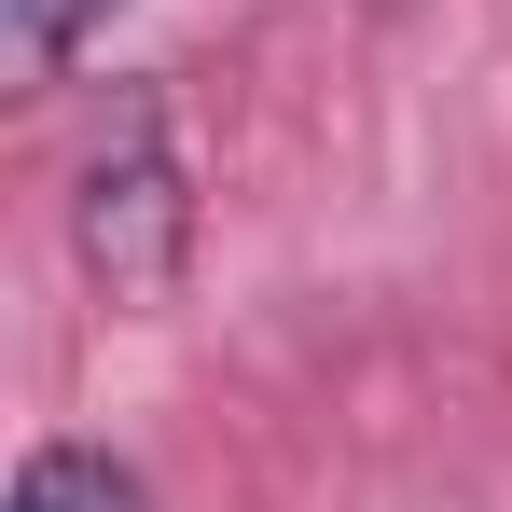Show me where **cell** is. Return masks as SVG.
<instances>
[{
	"instance_id": "cell-2",
	"label": "cell",
	"mask_w": 512,
	"mask_h": 512,
	"mask_svg": "<svg viewBox=\"0 0 512 512\" xmlns=\"http://www.w3.org/2000/svg\"><path fill=\"white\" fill-rule=\"evenodd\" d=\"M14 512H153V499H139L125 457H97V443H42V457L14 471Z\"/></svg>"
},
{
	"instance_id": "cell-3",
	"label": "cell",
	"mask_w": 512,
	"mask_h": 512,
	"mask_svg": "<svg viewBox=\"0 0 512 512\" xmlns=\"http://www.w3.org/2000/svg\"><path fill=\"white\" fill-rule=\"evenodd\" d=\"M84 14H97V0H14V70H70Z\"/></svg>"
},
{
	"instance_id": "cell-1",
	"label": "cell",
	"mask_w": 512,
	"mask_h": 512,
	"mask_svg": "<svg viewBox=\"0 0 512 512\" xmlns=\"http://www.w3.org/2000/svg\"><path fill=\"white\" fill-rule=\"evenodd\" d=\"M70 250L111 305H167L180 291V250H194V180H180V139H167V97L125 84L97 111L84 167H70Z\"/></svg>"
}]
</instances>
